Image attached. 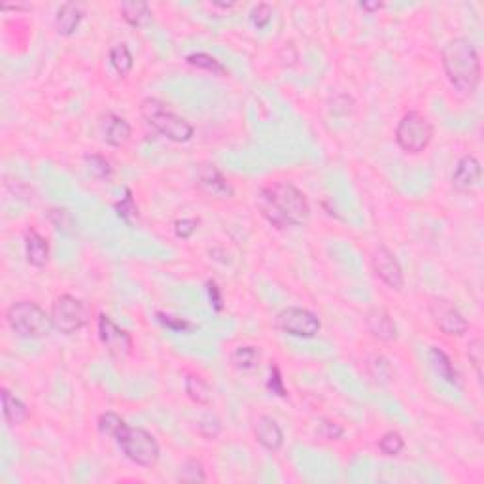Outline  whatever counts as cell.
<instances>
[{
    "label": "cell",
    "mask_w": 484,
    "mask_h": 484,
    "mask_svg": "<svg viewBox=\"0 0 484 484\" xmlns=\"http://www.w3.org/2000/svg\"><path fill=\"white\" fill-rule=\"evenodd\" d=\"M255 202L261 216L278 229L299 227L306 224L311 216L305 193L297 190L292 182H271L263 185Z\"/></svg>",
    "instance_id": "obj_1"
},
{
    "label": "cell",
    "mask_w": 484,
    "mask_h": 484,
    "mask_svg": "<svg viewBox=\"0 0 484 484\" xmlns=\"http://www.w3.org/2000/svg\"><path fill=\"white\" fill-rule=\"evenodd\" d=\"M444 74L463 95H471L480 81V57L467 38H452L441 53Z\"/></svg>",
    "instance_id": "obj_2"
},
{
    "label": "cell",
    "mask_w": 484,
    "mask_h": 484,
    "mask_svg": "<svg viewBox=\"0 0 484 484\" xmlns=\"http://www.w3.org/2000/svg\"><path fill=\"white\" fill-rule=\"evenodd\" d=\"M140 114L151 129L173 142H188L193 137V125L190 121L168 108V104L159 98H144L140 104Z\"/></svg>",
    "instance_id": "obj_3"
},
{
    "label": "cell",
    "mask_w": 484,
    "mask_h": 484,
    "mask_svg": "<svg viewBox=\"0 0 484 484\" xmlns=\"http://www.w3.org/2000/svg\"><path fill=\"white\" fill-rule=\"evenodd\" d=\"M8 325L13 333L23 339H42L52 333V314H47L42 306L33 301H19L13 303L6 312Z\"/></svg>",
    "instance_id": "obj_4"
},
{
    "label": "cell",
    "mask_w": 484,
    "mask_h": 484,
    "mask_svg": "<svg viewBox=\"0 0 484 484\" xmlns=\"http://www.w3.org/2000/svg\"><path fill=\"white\" fill-rule=\"evenodd\" d=\"M123 454L140 467H154L159 460V443L142 427L125 426L115 437Z\"/></svg>",
    "instance_id": "obj_5"
},
{
    "label": "cell",
    "mask_w": 484,
    "mask_h": 484,
    "mask_svg": "<svg viewBox=\"0 0 484 484\" xmlns=\"http://www.w3.org/2000/svg\"><path fill=\"white\" fill-rule=\"evenodd\" d=\"M433 139V125L420 112H407L396 127V142L407 154H420Z\"/></svg>",
    "instance_id": "obj_6"
},
{
    "label": "cell",
    "mask_w": 484,
    "mask_h": 484,
    "mask_svg": "<svg viewBox=\"0 0 484 484\" xmlns=\"http://www.w3.org/2000/svg\"><path fill=\"white\" fill-rule=\"evenodd\" d=\"M52 320L61 333L72 335L89 322V306L74 295H59L52 305Z\"/></svg>",
    "instance_id": "obj_7"
},
{
    "label": "cell",
    "mask_w": 484,
    "mask_h": 484,
    "mask_svg": "<svg viewBox=\"0 0 484 484\" xmlns=\"http://www.w3.org/2000/svg\"><path fill=\"white\" fill-rule=\"evenodd\" d=\"M277 328L284 333L294 335V337L311 339L322 329V322L314 312L299 309V306H288V309L278 312Z\"/></svg>",
    "instance_id": "obj_8"
},
{
    "label": "cell",
    "mask_w": 484,
    "mask_h": 484,
    "mask_svg": "<svg viewBox=\"0 0 484 484\" xmlns=\"http://www.w3.org/2000/svg\"><path fill=\"white\" fill-rule=\"evenodd\" d=\"M430 316H432L433 323L444 335H450V337H461L469 329V323L463 318V314L449 299H443V297L432 299V303H430Z\"/></svg>",
    "instance_id": "obj_9"
},
{
    "label": "cell",
    "mask_w": 484,
    "mask_h": 484,
    "mask_svg": "<svg viewBox=\"0 0 484 484\" xmlns=\"http://www.w3.org/2000/svg\"><path fill=\"white\" fill-rule=\"evenodd\" d=\"M98 337L103 340L104 348L115 362H123L131 354L133 348V339L131 335L121 329L117 323H114L106 314L98 316Z\"/></svg>",
    "instance_id": "obj_10"
},
{
    "label": "cell",
    "mask_w": 484,
    "mask_h": 484,
    "mask_svg": "<svg viewBox=\"0 0 484 484\" xmlns=\"http://www.w3.org/2000/svg\"><path fill=\"white\" fill-rule=\"evenodd\" d=\"M371 265H373V272L381 278L382 282L386 284L388 288H403L405 278L403 271H401V265H399V261L396 260V255H393L386 246H379V248L373 252Z\"/></svg>",
    "instance_id": "obj_11"
},
{
    "label": "cell",
    "mask_w": 484,
    "mask_h": 484,
    "mask_svg": "<svg viewBox=\"0 0 484 484\" xmlns=\"http://www.w3.org/2000/svg\"><path fill=\"white\" fill-rule=\"evenodd\" d=\"M197 184L207 195L214 197V199H229L235 193L233 185L227 182V178L214 165H201L199 167Z\"/></svg>",
    "instance_id": "obj_12"
},
{
    "label": "cell",
    "mask_w": 484,
    "mask_h": 484,
    "mask_svg": "<svg viewBox=\"0 0 484 484\" xmlns=\"http://www.w3.org/2000/svg\"><path fill=\"white\" fill-rule=\"evenodd\" d=\"M365 325L375 339L384 340V342H392V340L398 339V325L393 322V318L390 316V312L384 311V309H379V306L371 309L365 314Z\"/></svg>",
    "instance_id": "obj_13"
},
{
    "label": "cell",
    "mask_w": 484,
    "mask_h": 484,
    "mask_svg": "<svg viewBox=\"0 0 484 484\" xmlns=\"http://www.w3.org/2000/svg\"><path fill=\"white\" fill-rule=\"evenodd\" d=\"M100 131H103L104 142L114 146V148L127 144L129 139H131V125H129V121L125 117H121V115L112 114V112H108L103 117V121H100Z\"/></svg>",
    "instance_id": "obj_14"
},
{
    "label": "cell",
    "mask_w": 484,
    "mask_h": 484,
    "mask_svg": "<svg viewBox=\"0 0 484 484\" xmlns=\"http://www.w3.org/2000/svg\"><path fill=\"white\" fill-rule=\"evenodd\" d=\"M480 163L477 157L463 156L460 161L456 163L454 173H452V185L460 191H469L478 184L480 180Z\"/></svg>",
    "instance_id": "obj_15"
},
{
    "label": "cell",
    "mask_w": 484,
    "mask_h": 484,
    "mask_svg": "<svg viewBox=\"0 0 484 484\" xmlns=\"http://www.w3.org/2000/svg\"><path fill=\"white\" fill-rule=\"evenodd\" d=\"M254 435L258 443L265 450L277 452L284 444V433L282 427L278 426V422L271 416H260L254 426Z\"/></svg>",
    "instance_id": "obj_16"
},
{
    "label": "cell",
    "mask_w": 484,
    "mask_h": 484,
    "mask_svg": "<svg viewBox=\"0 0 484 484\" xmlns=\"http://www.w3.org/2000/svg\"><path fill=\"white\" fill-rule=\"evenodd\" d=\"M25 252H27V261L33 267H44L50 260V246L47 241L40 233H36L35 229L27 231L25 235Z\"/></svg>",
    "instance_id": "obj_17"
},
{
    "label": "cell",
    "mask_w": 484,
    "mask_h": 484,
    "mask_svg": "<svg viewBox=\"0 0 484 484\" xmlns=\"http://www.w3.org/2000/svg\"><path fill=\"white\" fill-rule=\"evenodd\" d=\"M83 16H86V13H83V8H81L80 4H76V2H67V4H63V6L59 8L57 19H55L59 35H74V30L80 27Z\"/></svg>",
    "instance_id": "obj_18"
},
{
    "label": "cell",
    "mask_w": 484,
    "mask_h": 484,
    "mask_svg": "<svg viewBox=\"0 0 484 484\" xmlns=\"http://www.w3.org/2000/svg\"><path fill=\"white\" fill-rule=\"evenodd\" d=\"M0 396H2V413H4V418H6L8 424L12 426H21L29 418V409L27 405L21 401L19 398H16L10 390L2 388L0 390Z\"/></svg>",
    "instance_id": "obj_19"
},
{
    "label": "cell",
    "mask_w": 484,
    "mask_h": 484,
    "mask_svg": "<svg viewBox=\"0 0 484 484\" xmlns=\"http://www.w3.org/2000/svg\"><path fill=\"white\" fill-rule=\"evenodd\" d=\"M185 393L197 405H208L212 401V388L199 375L185 376Z\"/></svg>",
    "instance_id": "obj_20"
},
{
    "label": "cell",
    "mask_w": 484,
    "mask_h": 484,
    "mask_svg": "<svg viewBox=\"0 0 484 484\" xmlns=\"http://www.w3.org/2000/svg\"><path fill=\"white\" fill-rule=\"evenodd\" d=\"M120 12L123 19L133 27H140L146 19L150 18V6L142 2V0H125L121 2Z\"/></svg>",
    "instance_id": "obj_21"
},
{
    "label": "cell",
    "mask_w": 484,
    "mask_h": 484,
    "mask_svg": "<svg viewBox=\"0 0 484 484\" xmlns=\"http://www.w3.org/2000/svg\"><path fill=\"white\" fill-rule=\"evenodd\" d=\"M260 357L261 352L258 346L244 345L233 350V354H231V363H233L238 371H250L254 369L255 365L260 363Z\"/></svg>",
    "instance_id": "obj_22"
},
{
    "label": "cell",
    "mask_w": 484,
    "mask_h": 484,
    "mask_svg": "<svg viewBox=\"0 0 484 484\" xmlns=\"http://www.w3.org/2000/svg\"><path fill=\"white\" fill-rule=\"evenodd\" d=\"M430 354H432L433 367H435V371H437L439 375L443 376L444 381L449 382V384L460 386V376H458V373H456L454 365H452V359H450L443 350L435 348V346H433Z\"/></svg>",
    "instance_id": "obj_23"
},
{
    "label": "cell",
    "mask_w": 484,
    "mask_h": 484,
    "mask_svg": "<svg viewBox=\"0 0 484 484\" xmlns=\"http://www.w3.org/2000/svg\"><path fill=\"white\" fill-rule=\"evenodd\" d=\"M110 63L115 69V72L120 76H127L133 69V55L129 52V47L125 44H117L110 50Z\"/></svg>",
    "instance_id": "obj_24"
},
{
    "label": "cell",
    "mask_w": 484,
    "mask_h": 484,
    "mask_svg": "<svg viewBox=\"0 0 484 484\" xmlns=\"http://www.w3.org/2000/svg\"><path fill=\"white\" fill-rule=\"evenodd\" d=\"M83 159L87 163V171L97 180H108L114 174V168H112L106 157L98 156V154H87Z\"/></svg>",
    "instance_id": "obj_25"
},
{
    "label": "cell",
    "mask_w": 484,
    "mask_h": 484,
    "mask_svg": "<svg viewBox=\"0 0 484 484\" xmlns=\"http://www.w3.org/2000/svg\"><path fill=\"white\" fill-rule=\"evenodd\" d=\"M178 478L182 483H204L207 480V473H204V467L199 460L195 458H190V460L184 461V466L180 467Z\"/></svg>",
    "instance_id": "obj_26"
},
{
    "label": "cell",
    "mask_w": 484,
    "mask_h": 484,
    "mask_svg": "<svg viewBox=\"0 0 484 484\" xmlns=\"http://www.w3.org/2000/svg\"><path fill=\"white\" fill-rule=\"evenodd\" d=\"M188 64L191 67H197L201 70H208V72H214V74H225V67L219 63L218 59H214L212 55L208 53H191L185 57Z\"/></svg>",
    "instance_id": "obj_27"
},
{
    "label": "cell",
    "mask_w": 484,
    "mask_h": 484,
    "mask_svg": "<svg viewBox=\"0 0 484 484\" xmlns=\"http://www.w3.org/2000/svg\"><path fill=\"white\" fill-rule=\"evenodd\" d=\"M98 432L103 433V435H108V437H117V433L123 430V427L127 426L125 424V420L121 418V416H117L115 413H103V415L98 416Z\"/></svg>",
    "instance_id": "obj_28"
},
{
    "label": "cell",
    "mask_w": 484,
    "mask_h": 484,
    "mask_svg": "<svg viewBox=\"0 0 484 484\" xmlns=\"http://www.w3.org/2000/svg\"><path fill=\"white\" fill-rule=\"evenodd\" d=\"M379 449L382 450V454L386 456H398L401 450L405 449V441L401 437V433L398 432H386L379 441Z\"/></svg>",
    "instance_id": "obj_29"
},
{
    "label": "cell",
    "mask_w": 484,
    "mask_h": 484,
    "mask_svg": "<svg viewBox=\"0 0 484 484\" xmlns=\"http://www.w3.org/2000/svg\"><path fill=\"white\" fill-rule=\"evenodd\" d=\"M50 219H52V224L55 225V229L64 233V235H70L76 227V221L74 218H72V214H70L69 210H64V208H53L52 212H50Z\"/></svg>",
    "instance_id": "obj_30"
},
{
    "label": "cell",
    "mask_w": 484,
    "mask_h": 484,
    "mask_svg": "<svg viewBox=\"0 0 484 484\" xmlns=\"http://www.w3.org/2000/svg\"><path fill=\"white\" fill-rule=\"evenodd\" d=\"M467 356H469V362H471L473 369L477 373L478 382H483V362H484V350L483 342L480 339H473L469 342V350H467Z\"/></svg>",
    "instance_id": "obj_31"
},
{
    "label": "cell",
    "mask_w": 484,
    "mask_h": 484,
    "mask_svg": "<svg viewBox=\"0 0 484 484\" xmlns=\"http://www.w3.org/2000/svg\"><path fill=\"white\" fill-rule=\"evenodd\" d=\"M197 432L204 439H216L221 432V424L216 416H204L197 422Z\"/></svg>",
    "instance_id": "obj_32"
},
{
    "label": "cell",
    "mask_w": 484,
    "mask_h": 484,
    "mask_svg": "<svg viewBox=\"0 0 484 484\" xmlns=\"http://www.w3.org/2000/svg\"><path fill=\"white\" fill-rule=\"evenodd\" d=\"M250 19H252V23H254L258 29H265L267 25L271 23L272 8L269 6L267 2H261V4H258V6L252 10V13H250Z\"/></svg>",
    "instance_id": "obj_33"
},
{
    "label": "cell",
    "mask_w": 484,
    "mask_h": 484,
    "mask_svg": "<svg viewBox=\"0 0 484 484\" xmlns=\"http://www.w3.org/2000/svg\"><path fill=\"white\" fill-rule=\"evenodd\" d=\"M115 210H117V214H120V218H123L127 224H131V216L134 218V216L139 214V208H137V204H134L131 191L127 190V195H125L123 201H120L117 204H115Z\"/></svg>",
    "instance_id": "obj_34"
},
{
    "label": "cell",
    "mask_w": 484,
    "mask_h": 484,
    "mask_svg": "<svg viewBox=\"0 0 484 484\" xmlns=\"http://www.w3.org/2000/svg\"><path fill=\"white\" fill-rule=\"evenodd\" d=\"M267 388L271 390L272 393H277L280 398H286V388H284L282 376H280V369L277 365H271V371H269V381H267Z\"/></svg>",
    "instance_id": "obj_35"
},
{
    "label": "cell",
    "mask_w": 484,
    "mask_h": 484,
    "mask_svg": "<svg viewBox=\"0 0 484 484\" xmlns=\"http://www.w3.org/2000/svg\"><path fill=\"white\" fill-rule=\"evenodd\" d=\"M157 320H159L165 328L174 329V331H188V329L193 328L190 322H185L182 318L168 316V314H163V312H157Z\"/></svg>",
    "instance_id": "obj_36"
},
{
    "label": "cell",
    "mask_w": 484,
    "mask_h": 484,
    "mask_svg": "<svg viewBox=\"0 0 484 484\" xmlns=\"http://www.w3.org/2000/svg\"><path fill=\"white\" fill-rule=\"evenodd\" d=\"M320 433H322L325 439H329V441H337V439H340L345 435V430H342V426H339V424H335V422L323 420L322 426H320Z\"/></svg>",
    "instance_id": "obj_37"
},
{
    "label": "cell",
    "mask_w": 484,
    "mask_h": 484,
    "mask_svg": "<svg viewBox=\"0 0 484 484\" xmlns=\"http://www.w3.org/2000/svg\"><path fill=\"white\" fill-rule=\"evenodd\" d=\"M174 225H176V227H174L176 236H180V238H190V236L195 233L199 221H197V219H180V221H176Z\"/></svg>",
    "instance_id": "obj_38"
},
{
    "label": "cell",
    "mask_w": 484,
    "mask_h": 484,
    "mask_svg": "<svg viewBox=\"0 0 484 484\" xmlns=\"http://www.w3.org/2000/svg\"><path fill=\"white\" fill-rule=\"evenodd\" d=\"M208 295H210V303L214 305L216 311H221V295H219V288L216 282H208Z\"/></svg>",
    "instance_id": "obj_39"
},
{
    "label": "cell",
    "mask_w": 484,
    "mask_h": 484,
    "mask_svg": "<svg viewBox=\"0 0 484 484\" xmlns=\"http://www.w3.org/2000/svg\"><path fill=\"white\" fill-rule=\"evenodd\" d=\"M359 8L365 10V12H379L381 8H384V4H382V2H362Z\"/></svg>",
    "instance_id": "obj_40"
}]
</instances>
